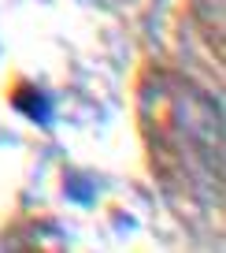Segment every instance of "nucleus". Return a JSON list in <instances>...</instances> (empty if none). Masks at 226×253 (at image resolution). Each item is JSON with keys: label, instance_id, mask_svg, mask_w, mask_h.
Wrapping results in <instances>:
<instances>
[{"label": "nucleus", "instance_id": "f257e3e1", "mask_svg": "<svg viewBox=\"0 0 226 253\" xmlns=\"http://www.w3.org/2000/svg\"><path fill=\"white\" fill-rule=\"evenodd\" d=\"M15 104L26 112V116H33V119H48V112H45L48 104H45V97H41L37 89H23V93L15 97Z\"/></svg>", "mask_w": 226, "mask_h": 253}]
</instances>
